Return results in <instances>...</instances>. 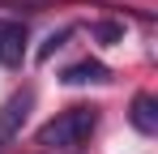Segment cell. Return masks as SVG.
Here are the masks:
<instances>
[{
  "label": "cell",
  "instance_id": "6da1fadb",
  "mask_svg": "<svg viewBox=\"0 0 158 154\" xmlns=\"http://www.w3.org/2000/svg\"><path fill=\"white\" fill-rule=\"evenodd\" d=\"M94 128H98V107H85L81 103V107H69V111L52 116L47 124L34 133V141L47 154H77L94 137Z\"/></svg>",
  "mask_w": 158,
  "mask_h": 154
},
{
  "label": "cell",
  "instance_id": "7a4b0ae2",
  "mask_svg": "<svg viewBox=\"0 0 158 154\" xmlns=\"http://www.w3.org/2000/svg\"><path fill=\"white\" fill-rule=\"evenodd\" d=\"M26 64V26L22 22H0V69L17 73Z\"/></svg>",
  "mask_w": 158,
  "mask_h": 154
},
{
  "label": "cell",
  "instance_id": "3957f363",
  "mask_svg": "<svg viewBox=\"0 0 158 154\" xmlns=\"http://www.w3.org/2000/svg\"><path fill=\"white\" fill-rule=\"evenodd\" d=\"M30 107H34V90H17V94L4 99V107H0V141H9V137L22 133Z\"/></svg>",
  "mask_w": 158,
  "mask_h": 154
},
{
  "label": "cell",
  "instance_id": "277c9868",
  "mask_svg": "<svg viewBox=\"0 0 158 154\" xmlns=\"http://www.w3.org/2000/svg\"><path fill=\"white\" fill-rule=\"evenodd\" d=\"M128 124L141 133V137H158V99L154 94H132V103H128Z\"/></svg>",
  "mask_w": 158,
  "mask_h": 154
},
{
  "label": "cell",
  "instance_id": "5b68a950",
  "mask_svg": "<svg viewBox=\"0 0 158 154\" xmlns=\"http://www.w3.org/2000/svg\"><path fill=\"white\" fill-rule=\"evenodd\" d=\"M107 77H111V69L103 60H77V64H69L60 73V81L64 86H85V81H107Z\"/></svg>",
  "mask_w": 158,
  "mask_h": 154
},
{
  "label": "cell",
  "instance_id": "8992f818",
  "mask_svg": "<svg viewBox=\"0 0 158 154\" xmlns=\"http://www.w3.org/2000/svg\"><path fill=\"white\" fill-rule=\"evenodd\" d=\"M90 34H94L103 47H111V43H124V22H94V26H90Z\"/></svg>",
  "mask_w": 158,
  "mask_h": 154
},
{
  "label": "cell",
  "instance_id": "52a82bcc",
  "mask_svg": "<svg viewBox=\"0 0 158 154\" xmlns=\"http://www.w3.org/2000/svg\"><path fill=\"white\" fill-rule=\"evenodd\" d=\"M73 30H77V26H60V30H52V34H47V43L39 47V60H52L56 51H60L69 39H73Z\"/></svg>",
  "mask_w": 158,
  "mask_h": 154
}]
</instances>
